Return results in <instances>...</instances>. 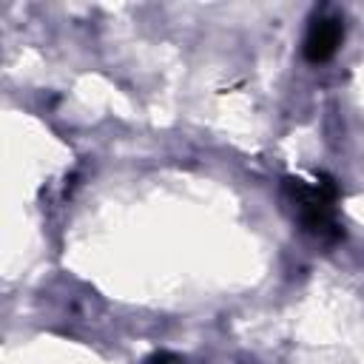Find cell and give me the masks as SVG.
<instances>
[{"label": "cell", "instance_id": "cell-1", "mask_svg": "<svg viewBox=\"0 0 364 364\" xmlns=\"http://www.w3.org/2000/svg\"><path fill=\"white\" fill-rule=\"evenodd\" d=\"M282 191L287 202L293 205V213L304 233H310L318 242H336L341 236L338 228V185L316 173L310 179L304 176H284Z\"/></svg>", "mask_w": 364, "mask_h": 364}, {"label": "cell", "instance_id": "cell-3", "mask_svg": "<svg viewBox=\"0 0 364 364\" xmlns=\"http://www.w3.org/2000/svg\"><path fill=\"white\" fill-rule=\"evenodd\" d=\"M148 364H182V361L173 353H156V355L148 358Z\"/></svg>", "mask_w": 364, "mask_h": 364}, {"label": "cell", "instance_id": "cell-2", "mask_svg": "<svg viewBox=\"0 0 364 364\" xmlns=\"http://www.w3.org/2000/svg\"><path fill=\"white\" fill-rule=\"evenodd\" d=\"M341 37H344V20L333 11H318L307 26L301 51L310 63H324L336 54Z\"/></svg>", "mask_w": 364, "mask_h": 364}]
</instances>
